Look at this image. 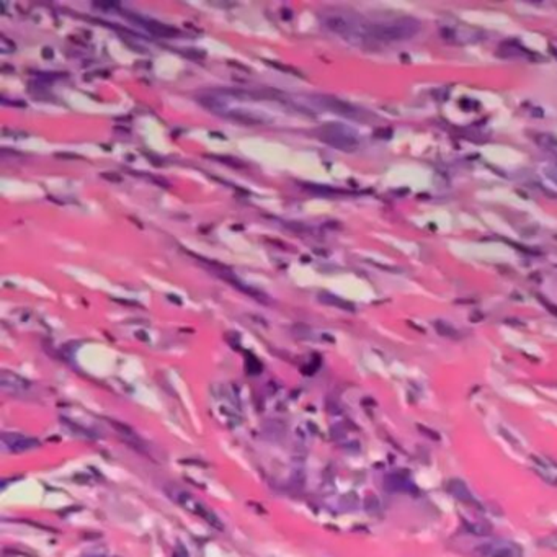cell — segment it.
I'll use <instances>...</instances> for the list:
<instances>
[{"mask_svg": "<svg viewBox=\"0 0 557 557\" xmlns=\"http://www.w3.org/2000/svg\"><path fill=\"white\" fill-rule=\"evenodd\" d=\"M422 25L415 18H402L393 23L368 25V36L383 41H404L410 39L420 32Z\"/></svg>", "mask_w": 557, "mask_h": 557, "instance_id": "1", "label": "cell"}, {"mask_svg": "<svg viewBox=\"0 0 557 557\" xmlns=\"http://www.w3.org/2000/svg\"><path fill=\"white\" fill-rule=\"evenodd\" d=\"M167 494L180 505V507L188 510L190 513L198 515L200 518H203L204 522H208L211 526H214V528L223 530V523H221V520L216 517V515L211 512L206 505L201 503L197 497H193V495L190 492L182 491V489H177V487H167Z\"/></svg>", "mask_w": 557, "mask_h": 557, "instance_id": "2", "label": "cell"}, {"mask_svg": "<svg viewBox=\"0 0 557 557\" xmlns=\"http://www.w3.org/2000/svg\"><path fill=\"white\" fill-rule=\"evenodd\" d=\"M322 141L330 144V146L335 149H340V151H347V152H352L358 147L357 136H355L353 133H350L348 130H345V128H342V125L324 126Z\"/></svg>", "mask_w": 557, "mask_h": 557, "instance_id": "3", "label": "cell"}, {"mask_svg": "<svg viewBox=\"0 0 557 557\" xmlns=\"http://www.w3.org/2000/svg\"><path fill=\"white\" fill-rule=\"evenodd\" d=\"M476 554L479 557H523V549L512 541L495 539L477 546Z\"/></svg>", "mask_w": 557, "mask_h": 557, "instance_id": "4", "label": "cell"}, {"mask_svg": "<svg viewBox=\"0 0 557 557\" xmlns=\"http://www.w3.org/2000/svg\"><path fill=\"white\" fill-rule=\"evenodd\" d=\"M314 102H316L319 106L326 108L329 111L337 113V115L352 118V120H363V113L347 102H342L338 99H333V97H326V95L314 97Z\"/></svg>", "mask_w": 557, "mask_h": 557, "instance_id": "5", "label": "cell"}, {"mask_svg": "<svg viewBox=\"0 0 557 557\" xmlns=\"http://www.w3.org/2000/svg\"><path fill=\"white\" fill-rule=\"evenodd\" d=\"M2 445L7 448L8 451L13 453H23L35 450L39 446V441L35 440L32 436L20 435V433H4L2 435Z\"/></svg>", "mask_w": 557, "mask_h": 557, "instance_id": "6", "label": "cell"}, {"mask_svg": "<svg viewBox=\"0 0 557 557\" xmlns=\"http://www.w3.org/2000/svg\"><path fill=\"white\" fill-rule=\"evenodd\" d=\"M126 17L134 20V22L139 23V25H142V27L146 28L149 33L161 36V38H173V36L180 35L177 28L169 27V25H164L161 22H156V20H147V18L137 17V15H131V13H126Z\"/></svg>", "mask_w": 557, "mask_h": 557, "instance_id": "7", "label": "cell"}, {"mask_svg": "<svg viewBox=\"0 0 557 557\" xmlns=\"http://www.w3.org/2000/svg\"><path fill=\"white\" fill-rule=\"evenodd\" d=\"M384 486L389 492H412L415 491V486L410 482V479L404 474L393 472L384 479Z\"/></svg>", "mask_w": 557, "mask_h": 557, "instance_id": "8", "label": "cell"}, {"mask_svg": "<svg viewBox=\"0 0 557 557\" xmlns=\"http://www.w3.org/2000/svg\"><path fill=\"white\" fill-rule=\"evenodd\" d=\"M448 491L453 495V497L458 498L459 502L463 503H467V505H477L476 498H474V495L469 491L466 484L463 481H459V479H451L450 482H448Z\"/></svg>", "mask_w": 557, "mask_h": 557, "instance_id": "9", "label": "cell"}, {"mask_svg": "<svg viewBox=\"0 0 557 557\" xmlns=\"http://www.w3.org/2000/svg\"><path fill=\"white\" fill-rule=\"evenodd\" d=\"M0 384H2V389L8 391V393H23V391L28 389V381L22 379L17 374L7 373V371L2 373Z\"/></svg>", "mask_w": 557, "mask_h": 557, "instance_id": "10", "label": "cell"}, {"mask_svg": "<svg viewBox=\"0 0 557 557\" xmlns=\"http://www.w3.org/2000/svg\"><path fill=\"white\" fill-rule=\"evenodd\" d=\"M226 116H229L232 121L240 123V125L255 126V125H260V123H263L260 118L252 116V115H249V113H245V111H229V113H226Z\"/></svg>", "mask_w": 557, "mask_h": 557, "instance_id": "11", "label": "cell"}, {"mask_svg": "<svg viewBox=\"0 0 557 557\" xmlns=\"http://www.w3.org/2000/svg\"><path fill=\"white\" fill-rule=\"evenodd\" d=\"M536 142H538L544 151L557 156V136H554V134H548V133L538 134V136H536Z\"/></svg>", "mask_w": 557, "mask_h": 557, "instance_id": "12", "label": "cell"}, {"mask_svg": "<svg viewBox=\"0 0 557 557\" xmlns=\"http://www.w3.org/2000/svg\"><path fill=\"white\" fill-rule=\"evenodd\" d=\"M322 302L330 304V306H337V307H342V309H347V311H353V306L347 301H343V299H338L337 296L333 295H329V293H321V296H319Z\"/></svg>", "mask_w": 557, "mask_h": 557, "instance_id": "13", "label": "cell"}, {"mask_svg": "<svg viewBox=\"0 0 557 557\" xmlns=\"http://www.w3.org/2000/svg\"><path fill=\"white\" fill-rule=\"evenodd\" d=\"M198 102L211 111H224L226 110L224 103L218 99H213V97H200Z\"/></svg>", "mask_w": 557, "mask_h": 557, "instance_id": "14", "label": "cell"}, {"mask_svg": "<svg viewBox=\"0 0 557 557\" xmlns=\"http://www.w3.org/2000/svg\"><path fill=\"white\" fill-rule=\"evenodd\" d=\"M435 329H436L438 333L443 335V337H450V338H458L459 337L458 330L455 327H451L450 324H446V322H443V321H436L435 322Z\"/></svg>", "mask_w": 557, "mask_h": 557, "instance_id": "15", "label": "cell"}, {"mask_svg": "<svg viewBox=\"0 0 557 557\" xmlns=\"http://www.w3.org/2000/svg\"><path fill=\"white\" fill-rule=\"evenodd\" d=\"M466 528L471 531L472 534H477V536H486L491 533V528H489L487 525H482V523H466Z\"/></svg>", "mask_w": 557, "mask_h": 557, "instance_id": "16", "label": "cell"}, {"mask_svg": "<svg viewBox=\"0 0 557 557\" xmlns=\"http://www.w3.org/2000/svg\"><path fill=\"white\" fill-rule=\"evenodd\" d=\"M541 546H544V548H548V549L557 551V533L549 534V536H546L544 539H541Z\"/></svg>", "mask_w": 557, "mask_h": 557, "instance_id": "17", "label": "cell"}, {"mask_svg": "<svg viewBox=\"0 0 557 557\" xmlns=\"http://www.w3.org/2000/svg\"><path fill=\"white\" fill-rule=\"evenodd\" d=\"M0 48H2V53H13L15 43L13 41H8L5 36H0Z\"/></svg>", "mask_w": 557, "mask_h": 557, "instance_id": "18", "label": "cell"}, {"mask_svg": "<svg viewBox=\"0 0 557 557\" xmlns=\"http://www.w3.org/2000/svg\"><path fill=\"white\" fill-rule=\"evenodd\" d=\"M544 173H546V177L551 180V182L557 185V165H553V167L544 169Z\"/></svg>", "mask_w": 557, "mask_h": 557, "instance_id": "19", "label": "cell"}, {"mask_svg": "<svg viewBox=\"0 0 557 557\" xmlns=\"http://www.w3.org/2000/svg\"><path fill=\"white\" fill-rule=\"evenodd\" d=\"M268 64L270 66H273V67H276V69H280V71H283V72H291V74H295V75H302L301 72H298L296 69H293V67H288V66H281V64H276V63H271V61H267Z\"/></svg>", "mask_w": 557, "mask_h": 557, "instance_id": "20", "label": "cell"}, {"mask_svg": "<svg viewBox=\"0 0 557 557\" xmlns=\"http://www.w3.org/2000/svg\"><path fill=\"white\" fill-rule=\"evenodd\" d=\"M94 7H102V10L120 8V2H94Z\"/></svg>", "mask_w": 557, "mask_h": 557, "instance_id": "21", "label": "cell"}, {"mask_svg": "<svg viewBox=\"0 0 557 557\" xmlns=\"http://www.w3.org/2000/svg\"><path fill=\"white\" fill-rule=\"evenodd\" d=\"M102 177L111 180V182H121V177H120V175H116V173H103Z\"/></svg>", "mask_w": 557, "mask_h": 557, "instance_id": "22", "label": "cell"}, {"mask_svg": "<svg viewBox=\"0 0 557 557\" xmlns=\"http://www.w3.org/2000/svg\"><path fill=\"white\" fill-rule=\"evenodd\" d=\"M43 58H44V59H53V58H54V51H53V48H44V49H43Z\"/></svg>", "mask_w": 557, "mask_h": 557, "instance_id": "23", "label": "cell"}, {"mask_svg": "<svg viewBox=\"0 0 557 557\" xmlns=\"http://www.w3.org/2000/svg\"><path fill=\"white\" fill-rule=\"evenodd\" d=\"M544 304H546V307H548L549 311L554 314V316H557V306H553V304H551V302H546V301H544Z\"/></svg>", "mask_w": 557, "mask_h": 557, "instance_id": "24", "label": "cell"}, {"mask_svg": "<svg viewBox=\"0 0 557 557\" xmlns=\"http://www.w3.org/2000/svg\"><path fill=\"white\" fill-rule=\"evenodd\" d=\"M211 5H219V7H234V4H228V2H209Z\"/></svg>", "mask_w": 557, "mask_h": 557, "instance_id": "25", "label": "cell"}, {"mask_svg": "<svg viewBox=\"0 0 557 557\" xmlns=\"http://www.w3.org/2000/svg\"><path fill=\"white\" fill-rule=\"evenodd\" d=\"M58 157H67V159H77L79 156H71V154H58ZM80 159V157H79Z\"/></svg>", "mask_w": 557, "mask_h": 557, "instance_id": "26", "label": "cell"}]
</instances>
